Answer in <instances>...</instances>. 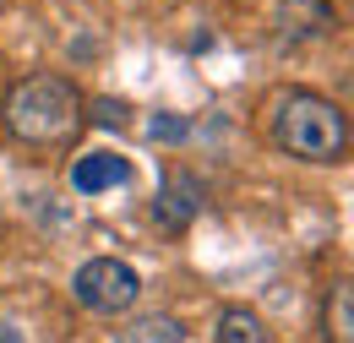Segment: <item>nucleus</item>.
Here are the masks:
<instances>
[{
    "instance_id": "nucleus-1",
    "label": "nucleus",
    "mask_w": 354,
    "mask_h": 343,
    "mask_svg": "<svg viewBox=\"0 0 354 343\" xmlns=\"http://www.w3.org/2000/svg\"><path fill=\"white\" fill-rule=\"evenodd\" d=\"M267 126H272V142L289 158H306V164H338L349 153V115L333 98L310 93V87L278 93Z\"/></svg>"
},
{
    "instance_id": "nucleus-2",
    "label": "nucleus",
    "mask_w": 354,
    "mask_h": 343,
    "mask_svg": "<svg viewBox=\"0 0 354 343\" xmlns=\"http://www.w3.org/2000/svg\"><path fill=\"white\" fill-rule=\"evenodd\" d=\"M0 126L17 142L33 147H60L82 131V93L66 77H22L0 98Z\"/></svg>"
},
{
    "instance_id": "nucleus-3",
    "label": "nucleus",
    "mask_w": 354,
    "mask_h": 343,
    "mask_svg": "<svg viewBox=\"0 0 354 343\" xmlns=\"http://www.w3.org/2000/svg\"><path fill=\"white\" fill-rule=\"evenodd\" d=\"M71 295L82 310L93 316H120V310H131L136 295H142V278H136L131 261H115V257H93L77 267V278H71Z\"/></svg>"
},
{
    "instance_id": "nucleus-4",
    "label": "nucleus",
    "mask_w": 354,
    "mask_h": 343,
    "mask_svg": "<svg viewBox=\"0 0 354 343\" xmlns=\"http://www.w3.org/2000/svg\"><path fill=\"white\" fill-rule=\"evenodd\" d=\"M202 207H207V185H202L191 169H169V174H164V185H158V202H153L158 229L180 234V229H191V223L202 218Z\"/></svg>"
},
{
    "instance_id": "nucleus-5",
    "label": "nucleus",
    "mask_w": 354,
    "mask_h": 343,
    "mask_svg": "<svg viewBox=\"0 0 354 343\" xmlns=\"http://www.w3.org/2000/svg\"><path fill=\"white\" fill-rule=\"evenodd\" d=\"M126 180H131V158H120V153H88V158L71 164V191H82V196L115 191Z\"/></svg>"
},
{
    "instance_id": "nucleus-6",
    "label": "nucleus",
    "mask_w": 354,
    "mask_h": 343,
    "mask_svg": "<svg viewBox=\"0 0 354 343\" xmlns=\"http://www.w3.org/2000/svg\"><path fill=\"white\" fill-rule=\"evenodd\" d=\"M322 338L327 343H354V284L338 278L327 289V305H322Z\"/></svg>"
},
{
    "instance_id": "nucleus-7",
    "label": "nucleus",
    "mask_w": 354,
    "mask_h": 343,
    "mask_svg": "<svg viewBox=\"0 0 354 343\" xmlns=\"http://www.w3.org/2000/svg\"><path fill=\"white\" fill-rule=\"evenodd\" d=\"M218 343H267V322L245 305H229L218 316Z\"/></svg>"
},
{
    "instance_id": "nucleus-8",
    "label": "nucleus",
    "mask_w": 354,
    "mask_h": 343,
    "mask_svg": "<svg viewBox=\"0 0 354 343\" xmlns=\"http://www.w3.org/2000/svg\"><path fill=\"white\" fill-rule=\"evenodd\" d=\"M120 343H185V327L175 316H142L120 333Z\"/></svg>"
},
{
    "instance_id": "nucleus-9",
    "label": "nucleus",
    "mask_w": 354,
    "mask_h": 343,
    "mask_svg": "<svg viewBox=\"0 0 354 343\" xmlns=\"http://www.w3.org/2000/svg\"><path fill=\"white\" fill-rule=\"evenodd\" d=\"M147 136H153V142H185V136H191V120H180V115L164 109V115L147 120Z\"/></svg>"
},
{
    "instance_id": "nucleus-10",
    "label": "nucleus",
    "mask_w": 354,
    "mask_h": 343,
    "mask_svg": "<svg viewBox=\"0 0 354 343\" xmlns=\"http://www.w3.org/2000/svg\"><path fill=\"white\" fill-rule=\"evenodd\" d=\"M126 115H131V104H120V98H98L93 104V120L98 126H126Z\"/></svg>"
},
{
    "instance_id": "nucleus-11",
    "label": "nucleus",
    "mask_w": 354,
    "mask_h": 343,
    "mask_svg": "<svg viewBox=\"0 0 354 343\" xmlns=\"http://www.w3.org/2000/svg\"><path fill=\"white\" fill-rule=\"evenodd\" d=\"M0 343H22V333H17V327H6V322H0Z\"/></svg>"
}]
</instances>
